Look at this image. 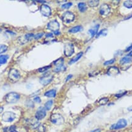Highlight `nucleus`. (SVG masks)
I'll return each instance as SVG.
<instances>
[{
    "instance_id": "f257e3e1",
    "label": "nucleus",
    "mask_w": 132,
    "mask_h": 132,
    "mask_svg": "<svg viewBox=\"0 0 132 132\" xmlns=\"http://www.w3.org/2000/svg\"><path fill=\"white\" fill-rule=\"evenodd\" d=\"M20 99V95L15 92H10L6 94L5 100L8 103H16Z\"/></svg>"
},
{
    "instance_id": "f03ea898",
    "label": "nucleus",
    "mask_w": 132,
    "mask_h": 132,
    "mask_svg": "<svg viewBox=\"0 0 132 132\" xmlns=\"http://www.w3.org/2000/svg\"><path fill=\"white\" fill-rule=\"evenodd\" d=\"M50 121L52 123L56 125H61L64 123V119L59 114H53L51 116Z\"/></svg>"
},
{
    "instance_id": "7ed1b4c3",
    "label": "nucleus",
    "mask_w": 132,
    "mask_h": 132,
    "mask_svg": "<svg viewBox=\"0 0 132 132\" xmlns=\"http://www.w3.org/2000/svg\"><path fill=\"white\" fill-rule=\"evenodd\" d=\"M75 19V15L72 12L67 11L64 13L62 16V20L65 23H70L72 22Z\"/></svg>"
},
{
    "instance_id": "20e7f679",
    "label": "nucleus",
    "mask_w": 132,
    "mask_h": 132,
    "mask_svg": "<svg viewBox=\"0 0 132 132\" xmlns=\"http://www.w3.org/2000/svg\"><path fill=\"white\" fill-rule=\"evenodd\" d=\"M15 119V114L12 111H6L2 116V119L6 122H11Z\"/></svg>"
},
{
    "instance_id": "39448f33",
    "label": "nucleus",
    "mask_w": 132,
    "mask_h": 132,
    "mask_svg": "<svg viewBox=\"0 0 132 132\" xmlns=\"http://www.w3.org/2000/svg\"><path fill=\"white\" fill-rule=\"evenodd\" d=\"M9 78L13 82L18 81L20 78V72L15 69H11L9 72Z\"/></svg>"
},
{
    "instance_id": "423d86ee",
    "label": "nucleus",
    "mask_w": 132,
    "mask_h": 132,
    "mask_svg": "<svg viewBox=\"0 0 132 132\" xmlns=\"http://www.w3.org/2000/svg\"><path fill=\"white\" fill-rule=\"evenodd\" d=\"M64 53L66 57H70L74 53V46L73 44H65L64 46Z\"/></svg>"
},
{
    "instance_id": "0eeeda50",
    "label": "nucleus",
    "mask_w": 132,
    "mask_h": 132,
    "mask_svg": "<svg viewBox=\"0 0 132 132\" xmlns=\"http://www.w3.org/2000/svg\"><path fill=\"white\" fill-rule=\"evenodd\" d=\"M127 122L124 119H121L117 121V122L115 124H113L110 127L111 130H119L121 128H125L127 126Z\"/></svg>"
},
{
    "instance_id": "6e6552de",
    "label": "nucleus",
    "mask_w": 132,
    "mask_h": 132,
    "mask_svg": "<svg viewBox=\"0 0 132 132\" xmlns=\"http://www.w3.org/2000/svg\"><path fill=\"white\" fill-rule=\"evenodd\" d=\"M53 78V76L51 75L50 74L44 75L42 77L40 78V83L44 86H46L52 81Z\"/></svg>"
},
{
    "instance_id": "1a4fd4ad",
    "label": "nucleus",
    "mask_w": 132,
    "mask_h": 132,
    "mask_svg": "<svg viewBox=\"0 0 132 132\" xmlns=\"http://www.w3.org/2000/svg\"><path fill=\"white\" fill-rule=\"evenodd\" d=\"M59 24L56 20H53L49 22L47 24V28L50 31L53 32H56L59 30Z\"/></svg>"
},
{
    "instance_id": "9d476101",
    "label": "nucleus",
    "mask_w": 132,
    "mask_h": 132,
    "mask_svg": "<svg viewBox=\"0 0 132 132\" xmlns=\"http://www.w3.org/2000/svg\"><path fill=\"white\" fill-rule=\"evenodd\" d=\"M46 110L45 109L44 107H40L36 111L35 115V117L36 119L37 120H41L44 119V117L46 116Z\"/></svg>"
},
{
    "instance_id": "9b49d317",
    "label": "nucleus",
    "mask_w": 132,
    "mask_h": 132,
    "mask_svg": "<svg viewBox=\"0 0 132 132\" xmlns=\"http://www.w3.org/2000/svg\"><path fill=\"white\" fill-rule=\"evenodd\" d=\"M40 10L41 14L45 16H50L51 14H52V10H51L50 8L46 4H42L40 6Z\"/></svg>"
},
{
    "instance_id": "f8f14e48",
    "label": "nucleus",
    "mask_w": 132,
    "mask_h": 132,
    "mask_svg": "<svg viewBox=\"0 0 132 132\" xmlns=\"http://www.w3.org/2000/svg\"><path fill=\"white\" fill-rule=\"evenodd\" d=\"M111 12V8L108 4H103L100 6L99 13L102 15H107Z\"/></svg>"
},
{
    "instance_id": "ddd939ff",
    "label": "nucleus",
    "mask_w": 132,
    "mask_h": 132,
    "mask_svg": "<svg viewBox=\"0 0 132 132\" xmlns=\"http://www.w3.org/2000/svg\"><path fill=\"white\" fill-rule=\"evenodd\" d=\"M119 73L118 68L116 66H111L107 71V74L110 76H116Z\"/></svg>"
},
{
    "instance_id": "4468645a",
    "label": "nucleus",
    "mask_w": 132,
    "mask_h": 132,
    "mask_svg": "<svg viewBox=\"0 0 132 132\" xmlns=\"http://www.w3.org/2000/svg\"><path fill=\"white\" fill-rule=\"evenodd\" d=\"M99 27H100L99 24H96V26H94L93 28H91V29H90L89 30L88 32H89V34L91 35V37H94L95 35H97Z\"/></svg>"
},
{
    "instance_id": "2eb2a0df",
    "label": "nucleus",
    "mask_w": 132,
    "mask_h": 132,
    "mask_svg": "<svg viewBox=\"0 0 132 132\" xmlns=\"http://www.w3.org/2000/svg\"><path fill=\"white\" fill-rule=\"evenodd\" d=\"M83 52H79V53L77 54L74 57H73L70 60V62H69V65H72V64L75 63V62H77L78 60H79V59H81V57L83 56Z\"/></svg>"
},
{
    "instance_id": "dca6fc26",
    "label": "nucleus",
    "mask_w": 132,
    "mask_h": 132,
    "mask_svg": "<svg viewBox=\"0 0 132 132\" xmlns=\"http://www.w3.org/2000/svg\"><path fill=\"white\" fill-rule=\"evenodd\" d=\"M82 30H83V27L81 26H76L70 29L69 32L70 33H72V34H75V33L81 31Z\"/></svg>"
},
{
    "instance_id": "f3484780",
    "label": "nucleus",
    "mask_w": 132,
    "mask_h": 132,
    "mask_svg": "<svg viewBox=\"0 0 132 132\" xmlns=\"http://www.w3.org/2000/svg\"><path fill=\"white\" fill-rule=\"evenodd\" d=\"M132 59L131 57L129 56H126L124 57H122V59L120 60V63L121 65H125V64H127L130 63V62H132Z\"/></svg>"
},
{
    "instance_id": "a211bd4d",
    "label": "nucleus",
    "mask_w": 132,
    "mask_h": 132,
    "mask_svg": "<svg viewBox=\"0 0 132 132\" xmlns=\"http://www.w3.org/2000/svg\"><path fill=\"white\" fill-rule=\"evenodd\" d=\"M44 95L47 97H54L56 95V90H49V91H47Z\"/></svg>"
},
{
    "instance_id": "6ab92c4d",
    "label": "nucleus",
    "mask_w": 132,
    "mask_h": 132,
    "mask_svg": "<svg viewBox=\"0 0 132 132\" xmlns=\"http://www.w3.org/2000/svg\"><path fill=\"white\" fill-rule=\"evenodd\" d=\"M78 8L79 11L81 12H84L87 10V6L86 3H79L78 4Z\"/></svg>"
},
{
    "instance_id": "aec40b11",
    "label": "nucleus",
    "mask_w": 132,
    "mask_h": 132,
    "mask_svg": "<svg viewBox=\"0 0 132 132\" xmlns=\"http://www.w3.org/2000/svg\"><path fill=\"white\" fill-rule=\"evenodd\" d=\"M64 59L60 58V59H58L56 61H54V64L56 66V67H61V66H64Z\"/></svg>"
},
{
    "instance_id": "412c9836",
    "label": "nucleus",
    "mask_w": 132,
    "mask_h": 132,
    "mask_svg": "<svg viewBox=\"0 0 132 132\" xmlns=\"http://www.w3.org/2000/svg\"><path fill=\"white\" fill-rule=\"evenodd\" d=\"M98 3H99V1L98 0H92V1H88V5L91 8H95L98 5Z\"/></svg>"
},
{
    "instance_id": "4be33fe9",
    "label": "nucleus",
    "mask_w": 132,
    "mask_h": 132,
    "mask_svg": "<svg viewBox=\"0 0 132 132\" xmlns=\"http://www.w3.org/2000/svg\"><path fill=\"white\" fill-rule=\"evenodd\" d=\"M8 59H9V56L8 55H0V64L6 63Z\"/></svg>"
},
{
    "instance_id": "5701e85b",
    "label": "nucleus",
    "mask_w": 132,
    "mask_h": 132,
    "mask_svg": "<svg viewBox=\"0 0 132 132\" xmlns=\"http://www.w3.org/2000/svg\"><path fill=\"white\" fill-rule=\"evenodd\" d=\"M53 104V101L52 100H50V101H47L45 103V109L46 110H50L52 109V107Z\"/></svg>"
},
{
    "instance_id": "b1692460",
    "label": "nucleus",
    "mask_w": 132,
    "mask_h": 132,
    "mask_svg": "<svg viewBox=\"0 0 132 132\" xmlns=\"http://www.w3.org/2000/svg\"><path fill=\"white\" fill-rule=\"evenodd\" d=\"M34 37V35L33 34H32V33H29V34H27L24 35V38L25 39L26 42L30 41V40H31L33 37Z\"/></svg>"
},
{
    "instance_id": "393cba45",
    "label": "nucleus",
    "mask_w": 132,
    "mask_h": 132,
    "mask_svg": "<svg viewBox=\"0 0 132 132\" xmlns=\"http://www.w3.org/2000/svg\"><path fill=\"white\" fill-rule=\"evenodd\" d=\"M123 6H124L126 8L131 9V8H132V1H130V0L125 1L123 3Z\"/></svg>"
},
{
    "instance_id": "a878e982",
    "label": "nucleus",
    "mask_w": 132,
    "mask_h": 132,
    "mask_svg": "<svg viewBox=\"0 0 132 132\" xmlns=\"http://www.w3.org/2000/svg\"><path fill=\"white\" fill-rule=\"evenodd\" d=\"M108 101H109L108 98H107V97H103V98H102L101 99L99 100L98 103L100 105H105L106 103H107Z\"/></svg>"
},
{
    "instance_id": "bb28decb",
    "label": "nucleus",
    "mask_w": 132,
    "mask_h": 132,
    "mask_svg": "<svg viewBox=\"0 0 132 132\" xmlns=\"http://www.w3.org/2000/svg\"><path fill=\"white\" fill-rule=\"evenodd\" d=\"M8 50V46L5 45H0V54L5 52Z\"/></svg>"
},
{
    "instance_id": "cd10ccee",
    "label": "nucleus",
    "mask_w": 132,
    "mask_h": 132,
    "mask_svg": "<svg viewBox=\"0 0 132 132\" xmlns=\"http://www.w3.org/2000/svg\"><path fill=\"white\" fill-rule=\"evenodd\" d=\"M50 68H51L50 65V66H44V67L40 68H39V70H38V71H39V72H45V71H47V70H49Z\"/></svg>"
},
{
    "instance_id": "c85d7f7f",
    "label": "nucleus",
    "mask_w": 132,
    "mask_h": 132,
    "mask_svg": "<svg viewBox=\"0 0 132 132\" xmlns=\"http://www.w3.org/2000/svg\"><path fill=\"white\" fill-rule=\"evenodd\" d=\"M72 6V3H65V4H64L62 5L61 8H62V9H69V8H70Z\"/></svg>"
},
{
    "instance_id": "c756f323",
    "label": "nucleus",
    "mask_w": 132,
    "mask_h": 132,
    "mask_svg": "<svg viewBox=\"0 0 132 132\" xmlns=\"http://www.w3.org/2000/svg\"><path fill=\"white\" fill-rule=\"evenodd\" d=\"M65 70V67L64 66H61V67H56L54 70V71L56 72H59L60 71H63Z\"/></svg>"
},
{
    "instance_id": "7c9ffc66",
    "label": "nucleus",
    "mask_w": 132,
    "mask_h": 132,
    "mask_svg": "<svg viewBox=\"0 0 132 132\" xmlns=\"http://www.w3.org/2000/svg\"><path fill=\"white\" fill-rule=\"evenodd\" d=\"M107 32V29H102V30H101L98 33V34H97V35H96V37H97V38H98V37L100 36V35H105L104 34V33H105V34H106Z\"/></svg>"
},
{
    "instance_id": "2f4dec72",
    "label": "nucleus",
    "mask_w": 132,
    "mask_h": 132,
    "mask_svg": "<svg viewBox=\"0 0 132 132\" xmlns=\"http://www.w3.org/2000/svg\"><path fill=\"white\" fill-rule=\"evenodd\" d=\"M44 35V33L41 32V33H39V34H37L36 35H34V38L35 39V40H39V39H41L42 37H43V35Z\"/></svg>"
},
{
    "instance_id": "473e14b6",
    "label": "nucleus",
    "mask_w": 132,
    "mask_h": 132,
    "mask_svg": "<svg viewBox=\"0 0 132 132\" xmlns=\"http://www.w3.org/2000/svg\"><path fill=\"white\" fill-rule=\"evenodd\" d=\"M115 62V59H111V60H108V61H106L104 63V65H111V64H113V63Z\"/></svg>"
},
{
    "instance_id": "72a5a7b5",
    "label": "nucleus",
    "mask_w": 132,
    "mask_h": 132,
    "mask_svg": "<svg viewBox=\"0 0 132 132\" xmlns=\"http://www.w3.org/2000/svg\"><path fill=\"white\" fill-rule=\"evenodd\" d=\"M37 130L38 131H39V132H44L45 131V127H44V125H40L38 127Z\"/></svg>"
},
{
    "instance_id": "f704fd0d",
    "label": "nucleus",
    "mask_w": 132,
    "mask_h": 132,
    "mask_svg": "<svg viewBox=\"0 0 132 132\" xmlns=\"http://www.w3.org/2000/svg\"><path fill=\"white\" fill-rule=\"evenodd\" d=\"M126 93H127V91H123V92L119 93L116 94L115 95V96H116V97H121L123 96H124Z\"/></svg>"
},
{
    "instance_id": "c9c22d12",
    "label": "nucleus",
    "mask_w": 132,
    "mask_h": 132,
    "mask_svg": "<svg viewBox=\"0 0 132 132\" xmlns=\"http://www.w3.org/2000/svg\"><path fill=\"white\" fill-rule=\"evenodd\" d=\"M34 102H37V103H40V102H41V99H40V98L39 97L36 96V97H35L34 98Z\"/></svg>"
},
{
    "instance_id": "e433bc0d",
    "label": "nucleus",
    "mask_w": 132,
    "mask_h": 132,
    "mask_svg": "<svg viewBox=\"0 0 132 132\" xmlns=\"http://www.w3.org/2000/svg\"><path fill=\"white\" fill-rule=\"evenodd\" d=\"M72 77H73V76H72V74L69 75V76L67 77V78H66V79H65V82H67V81H68V80H70V78H72Z\"/></svg>"
},
{
    "instance_id": "4c0bfd02",
    "label": "nucleus",
    "mask_w": 132,
    "mask_h": 132,
    "mask_svg": "<svg viewBox=\"0 0 132 132\" xmlns=\"http://www.w3.org/2000/svg\"><path fill=\"white\" fill-rule=\"evenodd\" d=\"M46 37H47V38L53 37V34H52V33H49V34H47V35H46Z\"/></svg>"
},
{
    "instance_id": "58836bf2",
    "label": "nucleus",
    "mask_w": 132,
    "mask_h": 132,
    "mask_svg": "<svg viewBox=\"0 0 132 132\" xmlns=\"http://www.w3.org/2000/svg\"><path fill=\"white\" fill-rule=\"evenodd\" d=\"M101 132L100 129H99V128H97V129H95V130H94L91 131L90 132Z\"/></svg>"
},
{
    "instance_id": "ea45409f",
    "label": "nucleus",
    "mask_w": 132,
    "mask_h": 132,
    "mask_svg": "<svg viewBox=\"0 0 132 132\" xmlns=\"http://www.w3.org/2000/svg\"><path fill=\"white\" fill-rule=\"evenodd\" d=\"M132 49V45H130V46H128V47H127V49H126V51H131V50Z\"/></svg>"
},
{
    "instance_id": "a19ab883",
    "label": "nucleus",
    "mask_w": 132,
    "mask_h": 132,
    "mask_svg": "<svg viewBox=\"0 0 132 132\" xmlns=\"http://www.w3.org/2000/svg\"><path fill=\"white\" fill-rule=\"evenodd\" d=\"M15 127H14V126H12V127H11L10 128V130L11 131V132H13V131H15Z\"/></svg>"
},
{
    "instance_id": "79ce46f5",
    "label": "nucleus",
    "mask_w": 132,
    "mask_h": 132,
    "mask_svg": "<svg viewBox=\"0 0 132 132\" xmlns=\"http://www.w3.org/2000/svg\"><path fill=\"white\" fill-rule=\"evenodd\" d=\"M54 34H55V35H59V34H60V32H59V31H57L54 32Z\"/></svg>"
},
{
    "instance_id": "37998d69",
    "label": "nucleus",
    "mask_w": 132,
    "mask_h": 132,
    "mask_svg": "<svg viewBox=\"0 0 132 132\" xmlns=\"http://www.w3.org/2000/svg\"><path fill=\"white\" fill-rule=\"evenodd\" d=\"M127 110H128V111H132V106L129 107L127 109Z\"/></svg>"
},
{
    "instance_id": "c03bdc74",
    "label": "nucleus",
    "mask_w": 132,
    "mask_h": 132,
    "mask_svg": "<svg viewBox=\"0 0 132 132\" xmlns=\"http://www.w3.org/2000/svg\"><path fill=\"white\" fill-rule=\"evenodd\" d=\"M37 2L38 3H45V1H37Z\"/></svg>"
},
{
    "instance_id": "a18cd8bd",
    "label": "nucleus",
    "mask_w": 132,
    "mask_h": 132,
    "mask_svg": "<svg viewBox=\"0 0 132 132\" xmlns=\"http://www.w3.org/2000/svg\"><path fill=\"white\" fill-rule=\"evenodd\" d=\"M127 56H129V57H132V51H131V52H130L129 54H128V55H127Z\"/></svg>"
},
{
    "instance_id": "49530a36",
    "label": "nucleus",
    "mask_w": 132,
    "mask_h": 132,
    "mask_svg": "<svg viewBox=\"0 0 132 132\" xmlns=\"http://www.w3.org/2000/svg\"><path fill=\"white\" fill-rule=\"evenodd\" d=\"M3 110H4V109H3V107H0V113L3 112Z\"/></svg>"
},
{
    "instance_id": "de8ad7c7",
    "label": "nucleus",
    "mask_w": 132,
    "mask_h": 132,
    "mask_svg": "<svg viewBox=\"0 0 132 132\" xmlns=\"http://www.w3.org/2000/svg\"><path fill=\"white\" fill-rule=\"evenodd\" d=\"M16 132V131H13V132Z\"/></svg>"
}]
</instances>
